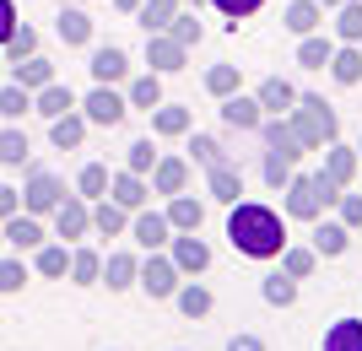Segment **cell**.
<instances>
[{
  "label": "cell",
  "instance_id": "obj_1",
  "mask_svg": "<svg viewBox=\"0 0 362 351\" xmlns=\"http://www.w3.org/2000/svg\"><path fill=\"white\" fill-rule=\"evenodd\" d=\"M227 238L238 254L249 260H276L287 249V227L271 206H249V200H233V216H227Z\"/></svg>",
  "mask_w": 362,
  "mask_h": 351
},
{
  "label": "cell",
  "instance_id": "obj_2",
  "mask_svg": "<svg viewBox=\"0 0 362 351\" xmlns=\"http://www.w3.org/2000/svg\"><path fill=\"white\" fill-rule=\"evenodd\" d=\"M292 130H298L303 146H330L335 136H341V119L330 114V103L325 97H314V92H298V103H292Z\"/></svg>",
  "mask_w": 362,
  "mask_h": 351
},
{
  "label": "cell",
  "instance_id": "obj_3",
  "mask_svg": "<svg viewBox=\"0 0 362 351\" xmlns=\"http://www.w3.org/2000/svg\"><path fill=\"white\" fill-rule=\"evenodd\" d=\"M330 200H341V189H330V184L319 179H287V216H298V222H314Z\"/></svg>",
  "mask_w": 362,
  "mask_h": 351
},
{
  "label": "cell",
  "instance_id": "obj_4",
  "mask_svg": "<svg viewBox=\"0 0 362 351\" xmlns=\"http://www.w3.org/2000/svg\"><path fill=\"white\" fill-rule=\"evenodd\" d=\"M65 200V184H60V173H49V168H33L28 173V189H22V206H28V216H44V211H54Z\"/></svg>",
  "mask_w": 362,
  "mask_h": 351
},
{
  "label": "cell",
  "instance_id": "obj_5",
  "mask_svg": "<svg viewBox=\"0 0 362 351\" xmlns=\"http://www.w3.org/2000/svg\"><path fill=\"white\" fill-rule=\"evenodd\" d=\"M76 108H81V119H87V124H108V130H114V124H119L124 114H130V103H124V97H119L114 87H92V92H87V97H81Z\"/></svg>",
  "mask_w": 362,
  "mask_h": 351
},
{
  "label": "cell",
  "instance_id": "obj_6",
  "mask_svg": "<svg viewBox=\"0 0 362 351\" xmlns=\"http://www.w3.org/2000/svg\"><path fill=\"white\" fill-rule=\"evenodd\" d=\"M54 232H60L65 244L92 232V211H87V200H81V195H65L60 206H54Z\"/></svg>",
  "mask_w": 362,
  "mask_h": 351
},
{
  "label": "cell",
  "instance_id": "obj_7",
  "mask_svg": "<svg viewBox=\"0 0 362 351\" xmlns=\"http://www.w3.org/2000/svg\"><path fill=\"white\" fill-rule=\"evenodd\" d=\"M136 281L146 287V297H173V292H179V265H173V260H157V254H151V260L136 270Z\"/></svg>",
  "mask_w": 362,
  "mask_h": 351
},
{
  "label": "cell",
  "instance_id": "obj_8",
  "mask_svg": "<svg viewBox=\"0 0 362 351\" xmlns=\"http://www.w3.org/2000/svg\"><path fill=\"white\" fill-rule=\"evenodd\" d=\"M124 76H130V54H124L119 44L92 49V81H98V87H108V81H124Z\"/></svg>",
  "mask_w": 362,
  "mask_h": 351
},
{
  "label": "cell",
  "instance_id": "obj_9",
  "mask_svg": "<svg viewBox=\"0 0 362 351\" xmlns=\"http://www.w3.org/2000/svg\"><path fill=\"white\" fill-rule=\"evenodd\" d=\"M184 54H189V49L173 44L168 32H146V60H151V71H157V76H168V71H184Z\"/></svg>",
  "mask_w": 362,
  "mask_h": 351
},
{
  "label": "cell",
  "instance_id": "obj_10",
  "mask_svg": "<svg viewBox=\"0 0 362 351\" xmlns=\"http://www.w3.org/2000/svg\"><path fill=\"white\" fill-rule=\"evenodd\" d=\"M108 195H114V206H124V211H141V206H146V179H141V173H108Z\"/></svg>",
  "mask_w": 362,
  "mask_h": 351
},
{
  "label": "cell",
  "instance_id": "obj_11",
  "mask_svg": "<svg viewBox=\"0 0 362 351\" xmlns=\"http://www.w3.org/2000/svg\"><path fill=\"white\" fill-rule=\"evenodd\" d=\"M259 136H265V152H281L287 162L303 157V141H298V130H292L287 119H259Z\"/></svg>",
  "mask_w": 362,
  "mask_h": 351
},
{
  "label": "cell",
  "instance_id": "obj_12",
  "mask_svg": "<svg viewBox=\"0 0 362 351\" xmlns=\"http://www.w3.org/2000/svg\"><path fill=\"white\" fill-rule=\"evenodd\" d=\"M136 270H141V260H136V254L114 249V254L103 260V270H98V281H103L108 292H124V287H136Z\"/></svg>",
  "mask_w": 362,
  "mask_h": 351
},
{
  "label": "cell",
  "instance_id": "obj_13",
  "mask_svg": "<svg viewBox=\"0 0 362 351\" xmlns=\"http://www.w3.org/2000/svg\"><path fill=\"white\" fill-rule=\"evenodd\" d=\"M184 184H189V162L184 157H157L151 162V189L157 195H179Z\"/></svg>",
  "mask_w": 362,
  "mask_h": 351
},
{
  "label": "cell",
  "instance_id": "obj_14",
  "mask_svg": "<svg viewBox=\"0 0 362 351\" xmlns=\"http://www.w3.org/2000/svg\"><path fill=\"white\" fill-rule=\"evenodd\" d=\"M71 108H76V92L65 87V81H49V87L33 92V114H44V119H60Z\"/></svg>",
  "mask_w": 362,
  "mask_h": 351
},
{
  "label": "cell",
  "instance_id": "obj_15",
  "mask_svg": "<svg viewBox=\"0 0 362 351\" xmlns=\"http://www.w3.org/2000/svg\"><path fill=\"white\" fill-rule=\"evenodd\" d=\"M222 119L233 124V130H259V97H243V92H233V97H222Z\"/></svg>",
  "mask_w": 362,
  "mask_h": 351
},
{
  "label": "cell",
  "instance_id": "obj_16",
  "mask_svg": "<svg viewBox=\"0 0 362 351\" xmlns=\"http://www.w3.org/2000/svg\"><path fill=\"white\" fill-rule=\"evenodd\" d=\"M54 32H60L71 49H81V44H92V16L81 11V6H65V11L54 16Z\"/></svg>",
  "mask_w": 362,
  "mask_h": 351
},
{
  "label": "cell",
  "instance_id": "obj_17",
  "mask_svg": "<svg viewBox=\"0 0 362 351\" xmlns=\"http://www.w3.org/2000/svg\"><path fill=\"white\" fill-rule=\"evenodd\" d=\"M206 184H211V195L222 200V206H233V200L243 195V173L233 168V162H211V168H206Z\"/></svg>",
  "mask_w": 362,
  "mask_h": 351
},
{
  "label": "cell",
  "instance_id": "obj_18",
  "mask_svg": "<svg viewBox=\"0 0 362 351\" xmlns=\"http://www.w3.org/2000/svg\"><path fill=\"white\" fill-rule=\"evenodd\" d=\"M49 141H54V146H60V152H76V146H81V141H87V119H81V114H60V119H49Z\"/></svg>",
  "mask_w": 362,
  "mask_h": 351
},
{
  "label": "cell",
  "instance_id": "obj_19",
  "mask_svg": "<svg viewBox=\"0 0 362 351\" xmlns=\"http://www.w3.org/2000/svg\"><path fill=\"white\" fill-rule=\"evenodd\" d=\"M11 81H16V87H28V92H38V87H49V81H54V65H49L44 54H28V60L11 65Z\"/></svg>",
  "mask_w": 362,
  "mask_h": 351
},
{
  "label": "cell",
  "instance_id": "obj_20",
  "mask_svg": "<svg viewBox=\"0 0 362 351\" xmlns=\"http://www.w3.org/2000/svg\"><path fill=\"white\" fill-rule=\"evenodd\" d=\"M6 244L16 249V254H22V249H38L44 244V227H38V216H6Z\"/></svg>",
  "mask_w": 362,
  "mask_h": 351
},
{
  "label": "cell",
  "instance_id": "obj_21",
  "mask_svg": "<svg viewBox=\"0 0 362 351\" xmlns=\"http://www.w3.org/2000/svg\"><path fill=\"white\" fill-rule=\"evenodd\" d=\"M200 222H206V206H200V200H189V195L179 189V195H173V206H168V227L200 232Z\"/></svg>",
  "mask_w": 362,
  "mask_h": 351
},
{
  "label": "cell",
  "instance_id": "obj_22",
  "mask_svg": "<svg viewBox=\"0 0 362 351\" xmlns=\"http://www.w3.org/2000/svg\"><path fill=\"white\" fill-rule=\"evenodd\" d=\"M179 6H184V0H141V6H136V22L146 32H168V22L179 16Z\"/></svg>",
  "mask_w": 362,
  "mask_h": 351
},
{
  "label": "cell",
  "instance_id": "obj_23",
  "mask_svg": "<svg viewBox=\"0 0 362 351\" xmlns=\"http://www.w3.org/2000/svg\"><path fill=\"white\" fill-rule=\"evenodd\" d=\"M351 173H357V152H346V146L330 141V157H325V173H319V179L330 184V189H341V184H351Z\"/></svg>",
  "mask_w": 362,
  "mask_h": 351
},
{
  "label": "cell",
  "instance_id": "obj_24",
  "mask_svg": "<svg viewBox=\"0 0 362 351\" xmlns=\"http://www.w3.org/2000/svg\"><path fill=\"white\" fill-rule=\"evenodd\" d=\"M33 270L49 275V281L65 275V270H71V249H65V244H38V249H33Z\"/></svg>",
  "mask_w": 362,
  "mask_h": 351
},
{
  "label": "cell",
  "instance_id": "obj_25",
  "mask_svg": "<svg viewBox=\"0 0 362 351\" xmlns=\"http://www.w3.org/2000/svg\"><path fill=\"white\" fill-rule=\"evenodd\" d=\"M330 76L341 81V87H357V81H362V49L357 44H346V49H335V54H330Z\"/></svg>",
  "mask_w": 362,
  "mask_h": 351
},
{
  "label": "cell",
  "instance_id": "obj_26",
  "mask_svg": "<svg viewBox=\"0 0 362 351\" xmlns=\"http://www.w3.org/2000/svg\"><path fill=\"white\" fill-rule=\"evenodd\" d=\"M173 265H179V270H206V265H211V249L200 244L195 232H189V238H179V244H173Z\"/></svg>",
  "mask_w": 362,
  "mask_h": 351
},
{
  "label": "cell",
  "instance_id": "obj_27",
  "mask_svg": "<svg viewBox=\"0 0 362 351\" xmlns=\"http://www.w3.org/2000/svg\"><path fill=\"white\" fill-rule=\"evenodd\" d=\"M319 22H325V6H319V0H292L287 6V28L298 32V38H308Z\"/></svg>",
  "mask_w": 362,
  "mask_h": 351
},
{
  "label": "cell",
  "instance_id": "obj_28",
  "mask_svg": "<svg viewBox=\"0 0 362 351\" xmlns=\"http://www.w3.org/2000/svg\"><path fill=\"white\" fill-rule=\"evenodd\" d=\"M325 351H362V319H335L325 330Z\"/></svg>",
  "mask_w": 362,
  "mask_h": 351
},
{
  "label": "cell",
  "instance_id": "obj_29",
  "mask_svg": "<svg viewBox=\"0 0 362 351\" xmlns=\"http://www.w3.org/2000/svg\"><path fill=\"white\" fill-rule=\"evenodd\" d=\"M28 152H33L28 130H16V124H6V130H0V162H6V168H22V162H28Z\"/></svg>",
  "mask_w": 362,
  "mask_h": 351
},
{
  "label": "cell",
  "instance_id": "obj_30",
  "mask_svg": "<svg viewBox=\"0 0 362 351\" xmlns=\"http://www.w3.org/2000/svg\"><path fill=\"white\" fill-rule=\"evenodd\" d=\"M151 130H157V136H184V130H189V108L157 103V108H151Z\"/></svg>",
  "mask_w": 362,
  "mask_h": 351
},
{
  "label": "cell",
  "instance_id": "obj_31",
  "mask_svg": "<svg viewBox=\"0 0 362 351\" xmlns=\"http://www.w3.org/2000/svg\"><path fill=\"white\" fill-rule=\"evenodd\" d=\"M124 103H130V108H146V114H151V108L163 103V76H157V71H151V76L130 81V92H124Z\"/></svg>",
  "mask_w": 362,
  "mask_h": 351
},
{
  "label": "cell",
  "instance_id": "obj_32",
  "mask_svg": "<svg viewBox=\"0 0 362 351\" xmlns=\"http://www.w3.org/2000/svg\"><path fill=\"white\" fill-rule=\"evenodd\" d=\"M335 32L346 44H362V0H341L335 6Z\"/></svg>",
  "mask_w": 362,
  "mask_h": 351
},
{
  "label": "cell",
  "instance_id": "obj_33",
  "mask_svg": "<svg viewBox=\"0 0 362 351\" xmlns=\"http://www.w3.org/2000/svg\"><path fill=\"white\" fill-rule=\"evenodd\" d=\"M292 103H298V87H292V81L271 76L265 87H259V108H271V114H281V108H292Z\"/></svg>",
  "mask_w": 362,
  "mask_h": 351
},
{
  "label": "cell",
  "instance_id": "obj_34",
  "mask_svg": "<svg viewBox=\"0 0 362 351\" xmlns=\"http://www.w3.org/2000/svg\"><path fill=\"white\" fill-rule=\"evenodd\" d=\"M76 195L81 200H103L108 195V168L103 162H87V168L76 173Z\"/></svg>",
  "mask_w": 362,
  "mask_h": 351
},
{
  "label": "cell",
  "instance_id": "obj_35",
  "mask_svg": "<svg viewBox=\"0 0 362 351\" xmlns=\"http://www.w3.org/2000/svg\"><path fill=\"white\" fill-rule=\"evenodd\" d=\"M136 244L141 249H163L168 244V216H157V211L136 216Z\"/></svg>",
  "mask_w": 362,
  "mask_h": 351
},
{
  "label": "cell",
  "instance_id": "obj_36",
  "mask_svg": "<svg viewBox=\"0 0 362 351\" xmlns=\"http://www.w3.org/2000/svg\"><path fill=\"white\" fill-rule=\"evenodd\" d=\"M259 297H265L271 308H287L292 297H298V281H292L287 270H276V275H265V287H259Z\"/></svg>",
  "mask_w": 362,
  "mask_h": 351
},
{
  "label": "cell",
  "instance_id": "obj_37",
  "mask_svg": "<svg viewBox=\"0 0 362 351\" xmlns=\"http://www.w3.org/2000/svg\"><path fill=\"white\" fill-rule=\"evenodd\" d=\"M0 54H6V60H11V65H16V60H28V54H38V32L16 22V28H11V38L0 44Z\"/></svg>",
  "mask_w": 362,
  "mask_h": 351
},
{
  "label": "cell",
  "instance_id": "obj_38",
  "mask_svg": "<svg viewBox=\"0 0 362 351\" xmlns=\"http://www.w3.org/2000/svg\"><path fill=\"white\" fill-rule=\"evenodd\" d=\"M314 254H346V227H341V222H319L314 227Z\"/></svg>",
  "mask_w": 362,
  "mask_h": 351
},
{
  "label": "cell",
  "instance_id": "obj_39",
  "mask_svg": "<svg viewBox=\"0 0 362 351\" xmlns=\"http://www.w3.org/2000/svg\"><path fill=\"white\" fill-rule=\"evenodd\" d=\"M98 270H103V260H98L92 249H76V254H71V270H65V275H71L76 287H98Z\"/></svg>",
  "mask_w": 362,
  "mask_h": 351
},
{
  "label": "cell",
  "instance_id": "obj_40",
  "mask_svg": "<svg viewBox=\"0 0 362 351\" xmlns=\"http://www.w3.org/2000/svg\"><path fill=\"white\" fill-rule=\"evenodd\" d=\"M330 54H335V44H330V38H314V32L298 44V65H308V71H325Z\"/></svg>",
  "mask_w": 362,
  "mask_h": 351
},
{
  "label": "cell",
  "instance_id": "obj_41",
  "mask_svg": "<svg viewBox=\"0 0 362 351\" xmlns=\"http://www.w3.org/2000/svg\"><path fill=\"white\" fill-rule=\"evenodd\" d=\"M28 108H33V92H28V87H16V81H6V87H0V119H22Z\"/></svg>",
  "mask_w": 362,
  "mask_h": 351
},
{
  "label": "cell",
  "instance_id": "obj_42",
  "mask_svg": "<svg viewBox=\"0 0 362 351\" xmlns=\"http://www.w3.org/2000/svg\"><path fill=\"white\" fill-rule=\"evenodd\" d=\"M168 38H173V44H184V49H195L200 38H206V28H200V16H173V22H168Z\"/></svg>",
  "mask_w": 362,
  "mask_h": 351
},
{
  "label": "cell",
  "instance_id": "obj_43",
  "mask_svg": "<svg viewBox=\"0 0 362 351\" xmlns=\"http://www.w3.org/2000/svg\"><path fill=\"white\" fill-rule=\"evenodd\" d=\"M92 227L103 232V238H119V232H124V206H114V200H103V206L92 211Z\"/></svg>",
  "mask_w": 362,
  "mask_h": 351
},
{
  "label": "cell",
  "instance_id": "obj_44",
  "mask_svg": "<svg viewBox=\"0 0 362 351\" xmlns=\"http://www.w3.org/2000/svg\"><path fill=\"white\" fill-rule=\"evenodd\" d=\"M206 92L211 97H233L238 92V65H211L206 71Z\"/></svg>",
  "mask_w": 362,
  "mask_h": 351
},
{
  "label": "cell",
  "instance_id": "obj_45",
  "mask_svg": "<svg viewBox=\"0 0 362 351\" xmlns=\"http://www.w3.org/2000/svg\"><path fill=\"white\" fill-rule=\"evenodd\" d=\"M314 265H319V254H314V249H281V270H287L292 281L314 275Z\"/></svg>",
  "mask_w": 362,
  "mask_h": 351
},
{
  "label": "cell",
  "instance_id": "obj_46",
  "mask_svg": "<svg viewBox=\"0 0 362 351\" xmlns=\"http://www.w3.org/2000/svg\"><path fill=\"white\" fill-rule=\"evenodd\" d=\"M173 297H179V308L189 314V319H206V314H211V292L206 287H179Z\"/></svg>",
  "mask_w": 362,
  "mask_h": 351
},
{
  "label": "cell",
  "instance_id": "obj_47",
  "mask_svg": "<svg viewBox=\"0 0 362 351\" xmlns=\"http://www.w3.org/2000/svg\"><path fill=\"white\" fill-rule=\"evenodd\" d=\"M151 162H157V146H151V136L136 141V146L124 152V168H130V173H151Z\"/></svg>",
  "mask_w": 362,
  "mask_h": 351
},
{
  "label": "cell",
  "instance_id": "obj_48",
  "mask_svg": "<svg viewBox=\"0 0 362 351\" xmlns=\"http://www.w3.org/2000/svg\"><path fill=\"white\" fill-rule=\"evenodd\" d=\"M287 179H292V162L281 152H265V184H271V189H287Z\"/></svg>",
  "mask_w": 362,
  "mask_h": 351
},
{
  "label": "cell",
  "instance_id": "obj_49",
  "mask_svg": "<svg viewBox=\"0 0 362 351\" xmlns=\"http://www.w3.org/2000/svg\"><path fill=\"white\" fill-rule=\"evenodd\" d=\"M22 281H28V265L22 260H0V292H22Z\"/></svg>",
  "mask_w": 362,
  "mask_h": 351
},
{
  "label": "cell",
  "instance_id": "obj_50",
  "mask_svg": "<svg viewBox=\"0 0 362 351\" xmlns=\"http://www.w3.org/2000/svg\"><path fill=\"white\" fill-rule=\"evenodd\" d=\"M189 152H195V162H200V168H211V162H222V146H216L211 136H195V141H189Z\"/></svg>",
  "mask_w": 362,
  "mask_h": 351
},
{
  "label": "cell",
  "instance_id": "obj_51",
  "mask_svg": "<svg viewBox=\"0 0 362 351\" xmlns=\"http://www.w3.org/2000/svg\"><path fill=\"white\" fill-rule=\"evenodd\" d=\"M211 6H216L222 16H233V22H238V16H255L265 0H211Z\"/></svg>",
  "mask_w": 362,
  "mask_h": 351
},
{
  "label": "cell",
  "instance_id": "obj_52",
  "mask_svg": "<svg viewBox=\"0 0 362 351\" xmlns=\"http://www.w3.org/2000/svg\"><path fill=\"white\" fill-rule=\"evenodd\" d=\"M16 211H22V189L0 184V222H6V216H16Z\"/></svg>",
  "mask_w": 362,
  "mask_h": 351
},
{
  "label": "cell",
  "instance_id": "obj_53",
  "mask_svg": "<svg viewBox=\"0 0 362 351\" xmlns=\"http://www.w3.org/2000/svg\"><path fill=\"white\" fill-rule=\"evenodd\" d=\"M11 28H16V0H0V44L11 38Z\"/></svg>",
  "mask_w": 362,
  "mask_h": 351
},
{
  "label": "cell",
  "instance_id": "obj_54",
  "mask_svg": "<svg viewBox=\"0 0 362 351\" xmlns=\"http://www.w3.org/2000/svg\"><path fill=\"white\" fill-rule=\"evenodd\" d=\"M227 351H265V340H259V335H233Z\"/></svg>",
  "mask_w": 362,
  "mask_h": 351
},
{
  "label": "cell",
  "instance_id": "obj_55",
  "mask_svg": "<svg viewBox=\"0 0 362 351\" xmlns=\"http://www.w3.org/2000/svg\"><path fill=\"white\" fill-rule=\"evenodd\" d=\"M341 216H346V222H362V195H346V200H341Z\"/></svg>",
  "mask_w": 362,
  "mask_h": 351
},
{
  "label": "cell",
  "instance_id": "obj_56",
  "mask_svg": "<svg viewBox=\"0 0 362 351\" xmlns=\"http://www.w3.org/2000/svg\"><path fill=\"white\" fill-rule=\"evenodd\" d=\"M114 6H119V11H130V16H136V6H141V0H114Z\"/></svg>",
  "mask_w": 362,
  "mask_h": 351
},
{
  "label": "cell",
  "instance_id": "obj_57",
  "mask_svg": "<svg viewBox=\"0 0 362 351\" xmlns=\"http://www.w3.org/2000/svg\"><path fill=\"white\" fill-rule=\"evenodd\" d=\"M319 6H341V0H319Z\"/></svg>",
  "mask_w": 362,
  "mask_h": 351
},
{
  "label": "cell",
  "instance_id": "obj_58",
  "mask_svg": "<svg viewBox=\"0 0 362 351\" xmlns=\"http://www.w3.org/2000/svg\"><path fill=\"white\" fill-rule=\"evenodd\" d=\"M357 152H362V141H357Z\"/></svg>",
  "mask_w": 362,
  "mask_h": 351
}]
</instances>
